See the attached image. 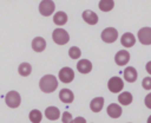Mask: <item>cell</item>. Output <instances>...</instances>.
<instances>
[{
    "instance_id": "cell-1",
    "label": "cell",
    "mask_w": 151,
    "mask_h": 123,
    "mask_svg": "<svg viewBox=\"0 0 151 123\" xmlns=\"http://www.w3.org/2000/svg\"><path fill=\"white\" fill-rule=\"evenodd\" d=\"M39 88L45 93H51L58 88V79L53 75H45L39 80Z\"/></svg>"
},
{
    "instance_id": "cell-2",
    "label": "cell",
    "mask_w": 151,
    "mask_h": 123,
    "mask_svg": "<svg viewBox=\"0 0 151 123\" xmlns=\"http://www.w3.org/2000/svg\"><path fill=\"white\" fill-rule=\"evenodd\" d=\"M52 39L57 45H65L70 40V34L64 28H55L52 32Z\"/></svg>"
},
{
    "instance_id": "cell-3",
    "label": "cell",
    "mask_w": 151,
    "mask_h": 123,
    "mask_svg": "<svg viewBox=\"0 0 151 123\" xmlns=\"http://www.w3.org/2000/svg\"><path fill=\"white\" fill-rule=\"evenodd\" d=\"M5 102H6L7 106H9V108H12V109H15V108H18V106L20 105V103H21V97H20V95H19L18 91L12 90V91H8V92L6 93V96H5Z\"/></svg>"
},
{
    "instance_id": "cell-4",
    "label": "cell",
    "mask_w": 151,
    "mask_h": 123,
    "mask_svg": "<svg viewBox=\"0 0 151 123\" xmlns=\"http://www.w3.org/2000/svg\"><path fill=\"white\" fill-rule=\"evenodd\" d=\"M55 5L52 0H41L39 4V13L44 17H50L54 13Z\"/></svg>"
},
{
    "instance_id": "cell-5",
    "label": "cell",
    "mask_w": 151,
    "mask_h": 123,
    "mask_svg": "<svg viewBox=\"0 0 151 123\" xmlns=\"http://www.w3.org/2000/svg\"><path fill=\"white\" fill-rule=\"evenodd\" d=\"M107 88H109V90H110L111 92H113V93L122 92V90H123V88H124V82H123V79H122L120 77H117V76L111 77V78L109 79V82H107Z\"/></svg>"
},
{
    "instance_id": "cell-6",
    "label": "cell",
    "mask_w": 151,
    "mask_h": 123,
    "mask_svg": "<svg viewBox=\"0 0 151 123\" xmlns=\"http://www.w3.org/2000/svg\"><path fill=\"white\" fill-rule=\"evenodd\" d=\"M101 40L104 43H107V44H111V43H114L118 38V31L114 28V27H107L105 28L103 32H101Z\"/></svg>"
},
{
    "instance_id": "cell-7",
    "label": "cell",
    "mask_w": 151,
    "mask_h": 123,
    "mask_svg": "<svg viewBox=\"0 0 151 123\" xmlns=\"http://www.w3.org/2000/svg\"><path fill=\"white\" fill-rule=\"evenodd\" d=\"M58 77H59V80L67 84V83H71L73 79H74V71L71 69V67H63L59 73H58Z\"/></svg>"
},
{
    "instance_id": "cell-8",
    "label": "cell",
    "mask_w": 151,
    "mask_h": 123,
    "mask_svg": "<svg viewBox=\"0 0 151 123\" xmlns=\"http://www.w3.org/2000/svg\"><path fill=\"white\" fill-rule=\"evenodd\" d=\"M138 40L143 45H151V27H142L138 31Z\"/></svg>"
},
{
    "instance_id": "cell-9",
    "label": "cell",
    "mask_w": 151,
    "mask_h": 123,
    "mask_svg": "<svg viewBox=\"0 0 151 123\" xmlns=\"http://www.w3.org/2000/svg\"><path fill=\"white\" fill-rule=\"evenodd\" d=\"M130 60V53L126 51V50H120L116 53L114 56V62L118 66H124L129 63Z\"/></svg>"
},
{
    "instance_id": "cell-10",
    "label": "cell",
    "mask_w": 151,
    "mask_h": 123,
    "mask_svg": "<svg viewBox=\"0 0 151 123\" xmlns=\"http://www.w3.org/2000/svg\"><path fill=\"white\" fill-rule=\"evenodd\" d=\"M81 17H83L84 21H85L86 24H88V25H96V24L98 22V15H97L93 11L86 9V11L83 12Z\"/></svg>"
},
{
    "instance_id": "cell-11",
    "label": "cell",
    "mask_w": 151,
    "mask_h": 123,
    "mask_svg": "<svg viewBox=\"0 0 151 123\" xmlns=\"http://www.w3.org/2000/svg\"><path fill=\"white\" fill-rule=\"evenodd\" d=\"M59 98H60V101H61L63 103L70 104V103L73 102L74 95H73V92H72L70 89H61V90L59 91Z\"/></svg>"
},
{
    "instance_id": "cell-12",
    "label": "cell",
    "mask_w": 151,
    "mask_h": 123,
    "mask_svg": "<svg viewBox=\"0 0 151 123\" xmlns=\"http://www.w3.org/2000/svg\"><path fill=\"white\" fill-rule=\"evenodd\" d=\"M77 70L80 73H84V75L85 73H88L92 70V63L88 59H80L77 63Z\"/></svg>"
},
{
    "instance_id": "cell-13",
    "label": "cell",
    "mask_w": 151,
    "mask_h": 123,
    "mask_svg": "<svg viewBox=\"0 0 151 123\" xmlns=\"http://www.w3.org/2000/svg\"><path fill=\"white\" fill-rule=\"evenodd\" d=\"M137 77H138V73H137V70L132 66H127L125 67L124 70V79L129 83H133L137 80Z\"/></svg>"
},
{
    "instance_id": "cell-14",
    "label": "cell",
    "mask_w": 151,
    "mask_h": 123,
    "mask_svg": "<svg viewBox=\"0 0 151 123\" xmlns=\"http://www.w3.org/2000/svg\"><path fill=\"white\" fill-rule=\"evenodd\" d=\"M122 106L119 105V104H116V103H111L109 106H107V109H106V112H107V115L110 116V117H112V118H118V117H120V115H122Z\"/></svg>"
},
{
    "instance_id": "cell-15",
    "label": "cell",
    "mask_w": 151,
    "mask_h": 123,
    "mask_svg": "<svg viewBox=\"0 0 151 123\" xmlns=\"http://www.w3.org/2000/svg\"><path fill=\"white\" fill-rule=\"evenodd\" d=\"M32 48L35 52H42L46 48V40L42 37H35L32 40Z\"/></svg>"
},
{
    "instance_id": "cell-16",
    "label": "cell",
    "mask_w": 151,
    "mask_h": 123,
    "mask_svg": "<svg viewBox=\"0 0 151 123\" xmlns=\"http://www.w3.org/2000/svg\"><path fill=\"white\" fill-rule=\"evenodd\" d=\"M45 116L50 121H57L60 117V110L57 106H48L45 110Z\"/></svg>"
},
{
    "instance_id": "cell-17",
    "label": "cell",
    "mask_w": 151,
    "mask_h": 123,
    "mask_svg": "<svg viewBox=\"0 0 151 123\" xmlns=\"http://www.w3.org/2000/svg\"><path fill=\"white\" fill-rule=\"evenodd\" d=\"M120 43H122V45H123L124 47H131V46L134 45V43H136V38H134V35H133L132 33L126 32V33H124V34L122 35V38H120Z\"/></svg>"
},
{
    "instance_id": "cell-18",
    "label": "cell",
    "mask_w": 151,
    "mask_h": 123,
    "mask_svg": "<svg viewBox=\"0 0 151 123\" xmlns=\"http://www.w3.org/2000/svg\"><path fill=\"white\" fill-rule=\"evenodd\" d=\"M104 106V97H96L90 103V109L93 112H99Z\"/></svg>"
},
{
    "instance_id": "cell-19",
    "label": "cell",
    "mask_w": 151,
    "mask_h": 123,
    "mask_svg": "<svg viewBox=\"0 0 151 123\" xmlns=\"http://www.w3.org/2000/svg\"><path fill=\"white\" fill-rule=\"evenodd\" d=\"M53 22L58 26H63L67 22V14L63 11H59L57 12L54 15H53Z\"/></svg>"
},
{
    "instance_id": "cell-20",
    "label": "cell",
    "mask_w": 151,
    "mask_h": 123,
    "mask_svg": "<svg viewBox=\"0 0 151 123\" xmlns=\"http://www.w3.org/2000/svg\"><path fill=\"white\" fill-rule=\"evenodd\" d=\"M132 99H133V97L129 91H123L118 96V102L120 105H129L132 103Z\"/></svg>"
},
{
    "instance_id": "cell-21",
    "label": "cell",
    "mask_w": 151,
    "mask_h": 123,
    "mask_svg": "<svg viewBox=\"0 0 151 123\" xmlns=\"http://www.w3.org/2000/svg\"><path fill=\"white\" fill-rule=\"evenodd\" d=\"M18 72H19V75L22 76V77L29 76L31 72H32V66H31V64H29V63H26V62L21 63V64L19 65V67H18Z\"/></svg>"
},
{
    "instance_id": "cell-22",
    "label": "cell",
    "mask_w": 151,
    "mask_h": 123,
    "mask_svg": "<svg viewBox=\"0 0 151 123\" xmlns=\"http://www.w3.org/2000/svg\"><path fill=\"white\" fill-rule=\"evenodd\" d=\"M28 118L32 123H40L41 119H42V114L40 110L38 109H33L29 111V115H28Z\"/></svg>"
},
{
    "instance_id": "cell-23",
    "label": "cell",
    "mask_w": 151,
    "mask_h": 123,
    "mask_svg": "<svg viewBox=\"0 0 151 123\" xmlns=\"http://www.w3.org/2000/svg\"><path fill=\"white\" fill-rule=\"evenodd\" d=\"M99 9L103 12H109L114 7V1L113 0H100L99 1Z\"/></svg>"
},
{
    "instance_id": "cell-24",
    "label": "cell",
    "mask_w": 151,
    "mask_h": 123,
    "mask_svg": "<svg viewBox=\"0 0 151 123\" xmlns=\"http://www.w3.org/2000/svg\"><path fill=\"white\" fill-rule=\"evenodd\" d=\"M68 56H70V58H72V59H78V58H80V56H81V51H80L79 47L72 46V47H70V50H68Z\"/></svg>"
},
{
    "instance_id": "cell-25",
    "label": "cell",
    "mask_w": 151,
    "mask_h": 123,
    "mask_svg": "<svg viewBox=\"0 0 151 123\" xmlns=\"http://www.w3.org/2000/svg\"><path fill=\"white\" fill-rule=\"evenodd\" d=\"M72 115L68 112V111H65V112H63V115H61V121H63V123H70L71 121H72Z\"/></svg>"
},
{
    "instance_id": "cell-26",
    "label": "cell",
    "mask_w": 151,
    "mask_h": 123,
    "mask_svg": "<svg viewBox=\"0 0 151 123\" xmlns=\"http://www.w3.org/2000/svg\"><path fill=\"white\" fill-rule=\"evenodd\" d=\"M142 85L145 90H151V77H145L142 82Z\"/></svg>"
},
{
    "instance_id": "cell-27",
    "label": "cell",
    "mask_w": 151,
    "mask_h": 123,
    "mask_svg": "<svg viewBox=\"0 0 151 123\" xmlns=\"http://www.w3.org/2000/svg\"><path fill=\"white\" fill-rule=\"evenodd\" d=\"M144 103H145V105H146L149 109H151V92H150V93H147V95L145 96Z\"/></svg>"
},
{
    "instance_id": "cell-28",
    "label": "cell",
    "mask_w": 151,
    "mask_h": 123,
    "mask_svg": "<svg viewBox=\"0 0 151 123\" xmlns=\"http://www.w3.org/2000/svg\"><path fill=\"white\" fill-rule=\"evenodd\" d=\"M70 123H86V121L84 117H76V118H72Z\"/></svg>"
},
{
    "instance_id": "cell-29",
    "label": "cell",
    "mask_w": 151,
    "mask_h": 123,
    "mask_svg": "<svg viewBox=\"0 0 151 123\" xmlns=\"http://www.w3.org/2000/svg\"><path fill=\"white\" fill-rule=\"evenodd\" d=\"M145 69H146V71H147V73H149V75L151 76V60L146 63V66H145Z\"/></svg>"
},
{
    "instance_id": "cell-30",
    "label": "cell",
    "mask_w": 151,
    "mask_h": 123,
    "mask_svg": "<svg viewBox=\"0 0 151 123\" xmlns=\"http://www.w3.org/2000/svg\"><path fill=\"white\" fill-rule=\"evenodd\" d=\"M146 123H151V116H149V118H147V122Z\"/></svg>"
}]
</instances>
